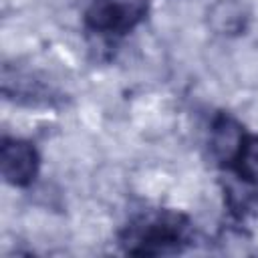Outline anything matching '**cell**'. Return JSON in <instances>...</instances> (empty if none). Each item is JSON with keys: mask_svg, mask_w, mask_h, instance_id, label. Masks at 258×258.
I'll list each match as a JSON object with an SVG mask.
<instances>
[{"mask_svg": "<svg viewBox=\"0 0 258 258\" xmlns=\"http://www.w3.org/2000/svg\"><path fill=\"white\" fill-rule=\"evenodd\" d=\"M189 240V224L179 214L143 216L127 228L123 246L131 254L155 256L177 252Z\"/></svg>", "mask_w": 258, "mask_h": 258, "instance_id": "cell-1", "label": "cell"}, {"mask_svg": "<svg viewBox=\"0 0 258 258\" xmlns=\"http://www.w3.org/2000/svg\"><path fill=\"white\" fill-rule=\"evenodd\" d=\"M147 0H93L85 12V22L99 34H123L143 20Z\"/></svg>", "mask_w": 258, "mask_h": 258, "instance_id": "cell-2", "label": "cell"}, {"mask_svg": "<svg viewBox=\"0 0 258 258\" xmlns=\"http://www.w3.org/2000/svg\"><path fill=\"white\" fill-rule=\"evenodd\" d=\"M2 175L12 185H28L38 171L36 149L22 139H4L0 149Z\"/></svg>", "mask_w": 258, "mask_h": 258, "instance_id": "cell-3", "label": "cell"}, {"mask_svg": "<svg viewBox=\"0 0 258 258\" xmlns=\"http://www.w3.org/2000/svg\"><path fill=\"white\" fill-rule=\"evenodd\" d=\"M242 141H244V133L238 123H234L230 117H220L216 121L212 143H214V151L220 159L232 163Z\"/></svg>", "mask_w": 258, "mask_h": 258, "instance_id": "cell-4", "label": "cell"}, {"mask_svg": "<svg viewBox=\"0 0 258 258\" xmlns=\"http://www.w3.org/2000/svg\"><path fill=\"white\" fill-rule=\"evenodd\" d=\"M232 165L246 181H258V137H244Z\"/></svg>", "mask_w": 258, "mask_h": 258, "instance_id": "cell-5", "label": "cell"}, {"mask_svg": "<svg viewBox=\"0 0 258 258\" xmlns=\"http://www.w3.org/2000/svg\"><path fill=\"white\" fill-rule=\"evenodd\" d=\"M212 22L220 32H236L244 26V12L232 0H222L212 10Z\"/></svg>", "mask_w": 258, "mask_h": 258, "instance_id": "cell-6", "label": "cell"}]
</instances>
